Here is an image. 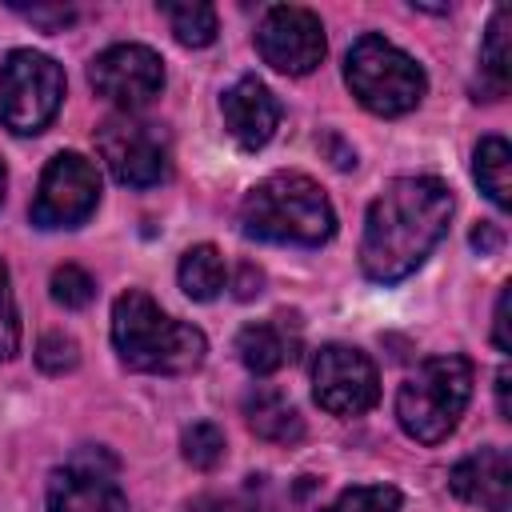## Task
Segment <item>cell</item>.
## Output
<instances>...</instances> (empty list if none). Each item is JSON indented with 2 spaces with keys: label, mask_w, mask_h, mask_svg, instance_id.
Masks as SVG:
<instances>
[{
  "label": "cell",
  "mask_w": 512,
  "mask_h": 512,
  "mask_svg": "<svg viewBox=\"0 0 512 512\" xmlns=\"http://www.w3.org/2000/svg\"><path fill=\"white\" fill-rule=\"evenodd\" d=\"M452 220V192L436 176H396L368 204L360 236V268L376 284L412 276L440 244Z\"/></svg>",
  "instance_id": "cell-1"
},
{
  "label": "cell",
  "mask_w": 512,
  "mask_h": 512,
  "mask_svg": "<svg viewBox=\"0 0 512 512\" xmlns=\"http://www.w3.org/2000/svg\"><path fill=\"white\" fill-rule=\"evenodd\" d=\"M112 344L120 364L152 376H184L196 372L208 356V340L200 328L168 316L148 292L128 288L112 304Z\"/></svg>",
  "instance_id": "cell-2"
},
{
  "label": "cell",
  "mask_w": 512,
  "mask_h": 512,
  "mask_svg": "<svg viewBox=\"0 0 512 512\" xmlns=\"http://www.w3.org/2000/svg\"><path fill=\"white\" fill-rule=\"evenodd\" d=\"M240 228L252 240L320 248L336 232V212L324 188L304 172H276L260 180L240 204Z\"/></svg>",
  "instance_id": "cell-3"
},
{
  "label": "cell",
  "mask_w": 512,
  "mask_h": 512,
  "mask_svg": "<svg viewBox=\"0 0 512 512\" xmlns=\"http://www.w3.org/2000/svg\"><path fill=\"white\" fill-rule=\"evenodd\" d=\"M472 400V364L468 356H432L424 360L396 392V420L420 444H440L464 416Z\"/></svg>",
  "instance_id": "cell-4"
},
{
  "label": "cell",
  "mask_w": 512,
  "mask_h": 512,
  "mask_svg": "<svg viewBox=\"0 0 512 512\" xmlns=\"http://www.w3.org/2000/svg\"><path fill=\"white\" fill-rule=\"evenodd\" d=\"M344 80H348L352 96L368 112H376V116H404L428 92L424 68L404 48H396L392 40H384L376 32H364L348 48V56H344Z\"/></svg>",
  "instance_id": "cell-5"
},
{
  "label": "cell",
  "mask_w": 512,
  "mask_h": 512,
  "mask_svg": "<svg viewBox=\"0 0 512 512\" xmlns=\"http://www.w3.org/2000/svg\"><path fill=\"white\" fill-rule=\"evenodd\" d=\"M64 100V72L52 56L16 48L0 64V124L16 136H36L52 124Z\"/></svg>",
  "instance_id": "cell-6"
},
{
  "label": "cell",
  "mask_w": 512,
  "mask_h": 512,
  "mask_svg": "<svg viewBox=\"0 0 512 512\" xmlns=\"http://www.w3.org/2000/svg\"><path fill=\"white\" fill-rule=\"evenodd\" d=\"M96 148L108 164V172L128 184V188H152L168 176L172 152H168V132L152 120L136 116H112L96 128Z\"/></svg>",
  "instance_id": "cell-7"
},
{
  "label": "cell",
  "mask_w": 512,
  "mask_h": 512,
  "mask_svg": "<svg viewBox=\"0 0 512 512\" xmlns=\"http://www.w3.org/2000/svg\"><path fill=\"white\" fill-rule=\"evenodd\" d=\"M100 204V172L80 152H56L36 184L32 196V224L36 228H76Z\"/></svg>",
  "instance_id": "cell-8"
},
{
  "label": "cell",
  "mask_w": 512,
  "mask_h": 512,
  "mask_svg": "<svg viewBox=\"0 0 512 512\" xmlns=\"http://www.w3.org/2000/svg\"><path fill=\"white\" fill-rule=\"evenodd\" d=\"M312 396L332 416H364L380 400L376 364L352 344H324L312 360Z\"/></svg>",
  "instance_id": "cell-9"
},
{
  "label": "cell",
  "mask_w": 512,
  "mask_h": 512,
  "mask_svg": "<svg viewBox=\"0 0 512 512\" xmlns=\"http://www.w3.org/2000/svg\"><path fill=\"white\" fill-rule=\"evenodd\" d=\"M88 80L96 96L132 116L164 92V60L148 44H112L88 64Z\"/></svg>",
  "instance_id": "cell-10"
},
{
  "label": "cell",
  "mask_w": 512,
  "mask_h": 512,
  "mask_svg": "<svg viewBox=\"0 0 512 512\" xmlns=\"http://www.w3.org/2000/svg\"><path fill=\"white\" fill-rule=\"evenodd\" d=\"M48 512H128L116 460L104 448H80L48 476Z\"/></svg>",
  "instance_id": "cell-11"
},
{
  "label": "cell",
  "mask_w": 512,
  "mask_h": 512,
  "mask_svg": "<svg viewBox=\"0 0 512 512\" xmlns=\"http://www.w3.org/2000/svg\"><path fill=\"white\" fill-rule=\"evenodd\" d=\"M256 48H260L264 64H272L276 72L308 76L324 60L328 40H324V24L312 8L276 4V8L264 12V20L256 28Z\"/></svg>",
  "instance_id": "cell-12"
},
{
  "label": "cell",
  "mask_w": 512,
  "mask_h": 512,
  "mask_svg": "<svg viewBox=\"0 0 512 512\" xmlns=\"http://www.w3.org/2000/svg\"><path fill=\"white\" fill-rule=\"evenodd\" d=\"M220 116H224L228 136H232L240 148L256 152V148H264V144L276 136V128H280V100L272 96V88H268L264 80L244 76V80H236V84L220 96Z\"/></svg>",
  "instance_id": "cell-13"
},
{
  "label": "cell",
  "mask_w": 512,
  "mask_h": 512,
  "mask_svg": "<svg viewBox=\"0 0 512 512\" xmlns=\"http://www.w3.org/2000/svg\"><path fill=\"white\" fill-rule=\"evenodd\" d=\"M448 488L472 508L508 512L512 508V456L504 448H480L448 472Z\"/></svg>",
  "instance_id": "cell-14"
},
{
  "label": "cell",
  "mask_w": 512,
  "mask_h": 512,
  "mask_svg": "<svg viewBox=\"0 0 512 512\" xmlns=\"http://www.w3.org/2000/svg\"><path fill=\"white\" fill-rule=\"evenodd\" d=\"M244 416H248V428H252L260 440H268V444H296V440L304 436V420H300L296 404H292L280 388L260 384L256 392H248Z\"/></svg>",
  "instance_id": "cell-15"
},
{
  "label": "cell",
  "mask_w": 512,
  "mask_h": 512,
  "mask_svg": "<svg viewBox=\"0 0 512 512\" xmlns=\"http://www.w3.org/2000/svg\"><path fill=\"white\" fill-rule=\"evenodd\" d=\"M236 352H240V364H244L248 372L268 376V372L284 368V364L296 356V336H288L284 316H276V320H260V324L240 328V336H236Z\"/></svg>",
  "instance_id": "cell-16"
},
{
  "label": "cell",
  "mask_w": 512,
  "mask_h": 512,
  "mask_svg": "<svg viewBox=\"0 0 512 512\" xmlns=\"http://www.w3.org/2000/svg\"><path fill=\"white\" fill-rule=\"evenodd\" d=\"M472 172H476L480 192H484L500 212H508V208H512V148H508L504 136H484V140L476 144Z\"/></svg>",
  "instance_id": "cell-17"
},
{
  "label": "cell",
  "mask_w": 512,
  "mask_h": 512,
  "mask_svg": "<svg viewBox=\"0 0 512 512\" xmlns=\"http://www.w3.org/2000/svg\"><path fill=\"white\" fill-rule=\"evenodd\" d=\"M176 280H180L184 296H192V300H216V296L224 292V280H228L224 256H220L212 244H192V248L180 256Z\"/></svg>",
  "instance_id": "cell-18"
},
{
  "label": "cell",
  "mask_w": 512,
  "mask_h": 512,
  "mask_svg": "<svg viewBox=\"0 0 512 512\" xmlns=\"http://www.w3.org/2000/svg\"><path fill=\"white\" fill-rule=\"evenodd\" d=\"M172 36L184 48H204L216 40V8L200 4V0H184V4H160Z\"/></svg>",
  "instance_id": "cell-19"
},
{
  "label": "cell",
  "mask_w": 512,
  "mask_h": 512,
  "mask_svg": "<svg viewBox=\"0 0 512 512\" xmlns=\"http://www.w3.org/2000/svg\"><path fill=\"white\" fill-rule=\"evenodd\" d=\"M508 24H512V12H508V8H496V12H492V20H488V32H484V48H480V68H484V76L492 80V100H496V96H504L508 76H512Z\"/></svg>",
  "instance_id": "cell-20"
},
{
  "label": "cell",
  "mask_w": 512,
  "mask_h": 512,
  "mask_svg": "<svg viewBox=\"0 0 512 512\" xmlns=\"http://www.w3.org/2000/svg\"><path fill=\"white\" fill-rule=\"evenodd\" d=\"M224 432L212 424V420H196L192 428H184V436H180V452H184V460L192 464V468H200V472H208V468H216L220 460H224Z\"/></svg>",
  "instance_id": "cell-21"
},
{
  "label": "cell",
  "mask_w": 512,
  "mask_h": 512,
  "mask_svg": "<svg viewBox=\"0 0 512 512\" xmlns=\"http://www.w3.org/2000/svg\"><path fill=\"white\" fill-rule=\"evenodd\" d=\"M324 512H400V492L392 484H360L340 492Z\"/></svg>",
  "instance_id": "cell-22"
},
{
  "label": "cell",
  "mask_w": 512,
  "mask_h": 512,
  "mask_svg": "<svg viewBox=\"0 0 512 512\" xmlns=\"http://www.w3.org/2000/svg\"><path fill=\"white\" fill-rule=\"evenodd\" d=\"M48 288H52V300L64 304V308H84V304L96 296V280H92L80 264H60V268L52 272Z\"/></svg>",
  "instance_id": "cell-23"
},
{
  "label": "cell",
  "mask_w": 512,
  "mask_h": 512,
  "mask_svg": "<svg viewBox=\"0 0 512 512\" xmlns=\"http://www.w3.org/2000/svg\"><path fill=\"white\" fill-rule=\"evenodd\" d=\"M36 364H40V372H48V376H64V372H72V368L80 364V348H76L72 336L48 332V336H40V344H36Z\"/></svg>",
  "instance_id": "cell-24"
},
{
  "label": "cell",
  "mask_w": 512,
  "mask_h": 512,
  "mask_svg": "<svg viewBox=\"0 0 512 512\" xmlns=\"http://www.w3.org/2000/svg\"><path fill=\"white\" fill-rule=\"evenodd\" d=\"M16 348H20V312H16L8 264L0 260V360H12Z\"/></svg>",
  "instance_id": "cell-25"
},
{
  "label": "cell",
  "mask_w": 512,
  "mask_h": 512,
  "mask_svg": "<svg viewBox=\"0 0 512 512\" xmlns=\"http://www.w3.org/2000/svg\"><path fill=\"white\" fill-rule=\"evenodd\" d=\"M212 508L216 512H272V500L264 496V484H256V476H252L240 496H228V500H220Z\"/></svg>",
  "instance_id": "cell-26"
},
{
  "label": "cell",
  "mask_w": 512,
  "mask_h": 512,
  "mask_svg": "<svg viewBox=\"0 0 512 512\" xmlns=\"http://www.w3.org/2000/svg\"><path fill=\"white\" fill-rule=\"evenodd\" d=\"M508 300H512V288L504 284L500 296H496V316H492V340L500 352H512V336H508Z\"/></svg>",
  "instance_id": "cell-27"
},
{
  "label": "cell",
  "mask_w": 512,
  "mask_h": 512,
  "mask_svg": "<svg viewBox=\"0 0 512 512\" xmlns=\"http://www.w3.org/2000/svg\"><path fill=\"white\" fill-rule=\"evenodd\" d=\"M32 24H44V28H64V24H72L76 20V12L72 8H20Z\"/></svg>",
  "instance_id": "cell-28"
},
{
  "label": "cell",
  "mask_w": 512,
  "mask_h": 512,
  "mask_svg": "<svg viewBox=\"0 0 512 512\" xmlns=\"http://www.w3.org/2000/svg\"><path fill=\"white\" fill-rule=\"evenodd\" d=\"M260 284H264V272H260L256 264H240L236 284H232V288H236V296H240V300H252V296L260 292Z\"/></svg>",
  "instance_id": "cell-29"
},
{
  "label": "cell",
  "mask_w": 512,
  "mask_h": 512,
  "mask_svg": "<svg viewBox=\"0 0 512 512\" xmlns=\"http://www.w3.org/2000/svg\"><path fill=\"white\" fill-rule=\"evenodd\" d=\"M508 384H512V372H508V368H500V372H496V412H500V420H512V404H508Z\"/></svg>",
  "instance_id": "cell-30"
},
{
  "label": "cell",
  "mask_w": 512,
  "mask_h": 512,
  "mask_svg": "<svg viewBox=\"0 0 512 512\" xmlns=\"http://www.w3.org/2000/svg\"><path fill=\"white\" fill-rule=\"evenodd\" d=\"M472 244H476L480 252H492V248L500 244V232H496L492 224H476V228H472Z\"/></svg>",
  "instance_id": "cell-31"
},
{
  "label": "cell",
  "mask_w": 512,
  "mask_h": 512,
  "mask_svg": "<svg viewBox=\"0 0 512 512\" xmlns=\"http://www.w3.org/2000/svg\"><path fill=\"white\" fill-rule=\"evenodd\" d=\"M4 188H8V172H4V160H0V200H4Z\"/></svg>",
  "instance_id": "cell-32"
}]
</instances>
